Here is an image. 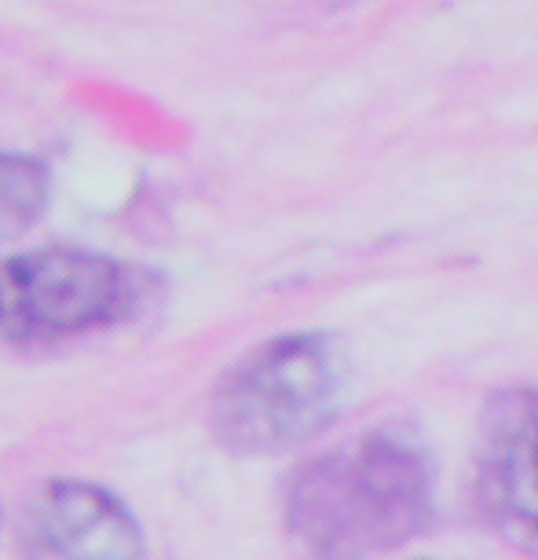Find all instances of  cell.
Returning a JSON list of instances; mask_svg holds the SVG:
<instances>
[{"instance_id": "1", "label": "cell", "mask_w": 538, "mask_h": 560, "mask_svg": "<svg viewBox=\"0 0 538 560\" xmlns=\"http://www.w3.org/2000/svg\"><path fill=\"white\" fill-rule=\"evenodd\" d=\"M436 516V465L414 432L382 425L304 462L286 488V532L304 560H374Z\"/></svg>"}, {"instance_id": "2", "label": "cell", "mask_w": 538, "mask_h": 560, "mask_svg": "<svg viewBox=\"0 0 538 560\" xmlns=\"http://www.w3.org/2000/svg\"><path fill=\"white\" fill-rule=\"evenodd\" d=\"M344 355L326 334L264 341L220 377L213 432L235 454H276L312 440L337 418Z\"/></svg>"}, {"instance_id": "3", "label": "cell", "mask_w": 538, "mask_h": 560, "mask_svg": "<svg viewBox=\"0 0 538 560\" xmlns=\"http://www.w3.org/2000/svg\"><path fill=\"white\" fill-rule=\"evenodd\" d=\"M129 304V279L96 253H30L0 264V330L70 337L114 319Z\"/></svg>"}, {"instance_id": "4", "label": "cell", "mask_w": 538, "mask_h": 560, "mask_svg": "<svg viewBox=\"0 0 538 560\" xmlns=\"http://www.w3.org/2000/svg\"><path fill=\"white\" fill-rule=\"evenodd\" d=\"M469 499L488 532L538 557V388H510L483 410Z\"/></svg>"}, {"instance_id": "5", "label": "cell", "mask_w": 538, "mask_h": 560, "mask_svg": "<svg viewBox=\"0 0 538 560\" xmlns=\"http://www.w3.org/2000/svg\"><path fill=\"white\" fill-rule=\"evenodd\" d=\"M26 560H140L143 535L103 488L56 480L34 494L23 521Z\"/></svg>"}, {"instance_id": "6", "label": "cell", "mask_w": 538, "mask_h": 560, "mask_svg": "<svg viewBox=\"0 0 538 560\" xmlns=\"http://www.w3.org/2000/svg\"><path fill=\"white\" fill-rule=\"evenodd\" d=\"M45 173L30 158L0 154V242L15 238L45 209Z\"/></svg>"}]
</instances>
